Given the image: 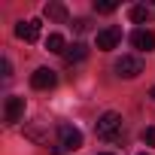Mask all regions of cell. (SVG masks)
I'll return each instance as SVG.
<instances>
[{
	"instance_id": "1",
	"label": "cell",
	"mask_w": 155,
	"mask_h": 155,
	"mask_svg": "<svg viewBox=\"0 0 155 155\" xmlns=\"http://www.w3.org/2000/svg\"><path fill=\"white\" fill-rule=\"evenodd\" d=\"M119 131H122V116L119 113H104L101 119H97V125H94V134L101 137V140H116L119 137Z\"/></svg>"
},
{
	"instance_id": "2",
	"label": "cell",
	"mask_w": 155,
	"mask_h": 155,
	"mask_svg": "<svg viewBox=\"0 0 155 155\" xmlns=\"http://www.w3.org/2000/svg\"><path fill=\"white\" fill-rule=\"evenodd\" d=\"M58 143H61L67 152H76V149H82V131L64 122V125H58Z\"/></svg>"
},
{
	"instance_id": "3",
	"label": "cell",
	"mask_w": 155,
	"mask_h": 155,
	"mask_svg": "<svg viewBox=\"0 0 155 155\" xmlns=\"http://www.w3.org/2000/svg\"><path fill=\"white\" fill-rule=\"evenodd\" d=\"M116 73L122 76V79H137V76L143 73V61L137 55H122L116 61Z\"/></svg>"
},
{
	"instance_id": "4",
	"label": "cell",
	"mask_w": 155,
	"mask_h": 155,
	"mask_svg": "<svg viewBox=\"0 0 155 155\" xmlns=\"http://www.w3.org/2000/svg\"><path fill=\"white\" fill-rule=\"evenodd\" d=\"M21 116H25V97L9 94L6 97V107H3V122L6 125H15V122H21Z\"/></svg>"
},
{
	"instance_id": "5",
	"label": "cell",
	"mask_w": 155,
	"mask_h": 155,
	"mask_svg": "<svg viewBox=\"0 0 155 155\" xmlns=\"http://www.w3.org/2000/svg\"><path fill=\"white\" fill-rule=\"evenodd\" d=\"M31 85H34V88H40V91H49V88H55V85H58V73H55V70H49V67H40V70H34V73H31Z\"/></svg>"
},
{
	"instance_id": "6",
	"label": "cell",
	"mask_w": 155,
	"mask_h": 155,
	"mask_svg": "<svg viewBox=\"0 0 155 155\" xmlns=\"http://www.w3.org/2000/svg\"><path fill=\"white\" fill-rule=\"evenodd\" d=\"M122 43V28H104V31H97V49L101 52H110V49H116Z\"/></svg>"
},
{
	"instance_id": "7",
	"label": "cell",
	"mask_w": 155,
	"mask_h": 155,
	"mask_svg": "<svg viewBox=\"0 0 155 155\" xmlns=\"http://www.w3.org/2000/svg\"><path fill=\"white\" fill-rule=\"evenodd\" d=\"M15 37L25 40V43H37V40H40V21H37V18L18 21V25H15Z\"/></svg>"
},
{
	"instance_id": "8",
	"label": "cell",
	"mask_w": 155,
	"mask_h": 155,
	"mask_svg": "<svg viewBox=\"0 0 155 155\" xmlns=\"http://www.w3.org/2000/svg\"><path fill=\"white\" fill-rule=\"evenodd\" d=\"M131 46L140 49V52H152V49H155V34L146 31V28H137V31L131 34Z\"/></svg>"
},
{
	"instance_id": "9",
	"label": "cell",
	"mask_w": 155,
	"mask_h": 155,
	"mask_svg": "<svg viewBox=\"0 0 155 155\" xmlns=\"http://www.w3.org/2000/svg\"><path fill=\"white\" fill-rule=\"evenodd\" d=\"M43 15H46L49 21H58V25H64V21L70 18V12H67L64 3H46V6H43Z\"/></svg>"
},
{
	"instance_id": "10",
	"label": "cell",
	"mask_w": 155,
	"mask_h": 155,
	"mask_svg": "<svg viewBox=\"0 0 155 155\" xmlns=\"http://www.w3.org/2000/svg\"><path fill=\"white\" fill-rule=\"evenodd\" d=\"M149 15H152V9H149V6H143V3H137V6H131V9H128V18H131L134 25L149 21Z\"/></svg>"
},
{
	"instance_id": "11",
	"label": "cell",
	"mask_w": 155,
	"mask_h": 155,
	"mask_svg": "<svg viewBox=\"0 0 155 155\" xmlns=\"http://www.w3.org/2000/svg\"><path fill=\"white\" fill-rule=\"evenodd\" d=\"M46 49L55 52V55H64V52H67V43H64L61 34H49V37H46Z\"/></svg>"
},
{
	"instance_id": "12",
	"label": "cell",
	"mask_w": 155,
	"mask_h": 155,
	"mask_svg": "<svg viewBox=\"0 0 155 155\" xmlns=\"http://www.w3.org/2000/svg\"><path fill=\"white\" fill-rule=\"evenodd\" d=\"M85 55H88V46H85V43H73V46L64 52V58H67L70 64H73V61H82Z\"/></svg>"
},
{
	"instance_id": "13",
	"label": "cell",
	"mask_w": 155,
	"mask_h": 155,
	"mask_svg": "<svg viewBox=\"0 0 155 155\" xmlns=\"http://www.w3.org/2000/svg\"><path fill=\"white\" fill-rule=\"evenodd\" d=\"M116 9H119L116 0H94V12H101V15H110V12H116Z\"/></svg>"
},
{
	"instance_id": "14",
	"label": "cell",
	"mask_w": 155,
	"mask_h": 155,
	"mask_svg": "<svg viewBox=\"0 0 155 155\" xmlns=\"http://www.w3.org/2000/svg\"><path fill=\"white\" fill-rule=\"evenodd\" d=\"M25 134H28L31 140H37V143H49V134H46L43 128H37V125H31V128H25Z\"/></svg>"
},
{
	"instance_id": "15",
	"label": "cell",
	"mask_w": 155,
	"mask_h": 155,
	"mask_svg": "<svg viewBox=\"0 0 155 155\" xmlns=\"http://www.w3.org/2000/svg\"><path fill=\"white\" fill-rule=\"evenodd\" d=\"M143 143H149V146H155V125H149V128L143 131Z\"/></svg>"
},
{
	"instance_id": "16",
	"label": "cell",
	"mask_w": 155,
	"mask_h": 155,
	"mask_svg": "<svg viewBox=\"0 0 155 155\" xmlns=\"http://www.w3.org/2000/svg\"><path fill=\"white\" fill-rule=\"evenodd\" d=\"M73 28L79 31V34H85V31H88V18H76V21H73Z\"/></svg>"
},
{
	"instance_id": "17",
	"label": "cell",
	"mask_w": 155,
	"mask_h": 155,
	"mask_svg": "<svg viewBox=\"0 0 155 155\" xmlns=\"http://www.w3.org/2000/svg\"><path fill=\"white\" fill-rule=\"evenodd\" d=\"M12 76V64H9V58H3V79H9Z\"/></svg>"
},
{
	"instance_id": "18",
	"label": "cell",
	"mask_w": 155,
	"mask_h": 155,
	"mask_svg": "<svg viewBox=\"0 0 155 155\" xmlns=\"http://www.w3.org/2000/svg\"><path fill=\"white\" fill-rule=\"evenodd\" d=\"M149 97H152V101H155V88H152V91H149Z\"/></svg>"
},
{
	"instance_id": "19",
	"label": "cell",
	"mask_w": 155,
	"mask_h": 155,
	"mask_svg": "<svg viewBox=\"0 0 155 155\" xmlns=\"http://www.w3.org/2000/svg\"><path fill=\"white\" fill-rule=\"evenodd\" d=\"M97 155H113V152H97Z\"/></svg>"
},
{
	"instance_id": "20",
	"label": "cell",
	"mask_w": 155,
	"mask_h": 155,
	"mask_svg": "<svg viewBox=\"0 0 155 155\" xmlns=\"http://www.w3.org/2000/svg\"><path fill=\"white\" fill-rule=\"evenodd\" d=\"M140 155H146V152H140Z\"/></svg>"
}]
</instances>
